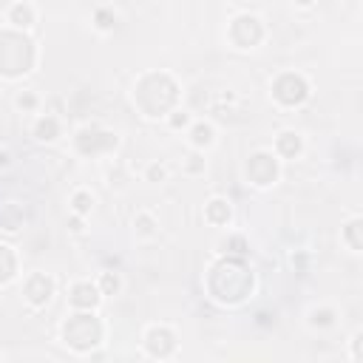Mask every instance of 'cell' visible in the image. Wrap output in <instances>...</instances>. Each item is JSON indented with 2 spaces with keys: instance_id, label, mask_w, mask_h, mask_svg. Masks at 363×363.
<instances>
[{
  "instance_id": "14",
  "label": "cell",
  "mask_w": 363,
  "mask_h": 363,
  "mask_svg": "<svg viewBox=\"0 0 363 363\" xmlns=\"http://www.w3.org/2000/svg\"><path fill=\"white\" fill-rule=\"evenodd\" d=\"M340 244L352 252V255H360L363 252V218L357 213H352L343 224H340Z\"/></svg>"
},
{
  "instance_id": "16",
  "label": "cell",
  "mask_w": 363,
  "mask_h": 363,
  "mask_svg": "<svg viewBox=\"0 0 363 363\" xmlns=\"http://www.w3.org/2000/svg\"><path fill=\"white\" fill-rule=\"evenodd\" d=\"M133 235L139 241H153L159 235V218L153 210H139L133 216Z\"/></svg>"
},
{
  "instance_id": "10",
  "label": "cell",
  "mask_w": 363,
  "mask_h": 363,
  "mask_svg": "<svg viewBox=\"0 0 363 363\" xmlns=\"http://www.w3.org/2000/svg\"><path fill=\"white\" fill-rule=\"evenodd\" d=\"M216 142H218V130H216V125L210 119H193L190 122V128H187V145L193 150L207 153L210 147H216Z\"/></svg>"
},
{
  "instance_id": "1",
  "label": "cell",
  "mask_w": 363,
  "mask_h": 363,
  "mask_svg": "<svg viewBox=\"0 0 363 363\" xmlns=\"http://www.w3.org/2000/svg\"><path fill=\"white\" fill-rule=\"evenodd\" d=\"M26 54H37L34 40L26 31H14L6 26L0 31V77L3 79L26 77L34 65V60H26Z\"/></svg>"
},
{
  "instance_id": "13",
  "label": "cell",
  "mask_w": 363,
  "mask_h": 363,
  "mask_svg": "<svg viewBox=\"0 0 363 363\" xmlns=\"http://www.w3.org/2000/svg\"><path fill=\"white\" fill-rule=\"evenodd\" d=\"M201 216L213 227H230V221H233V201L224 199V196H213V199H207Z\"/></svg>"
},
{
  "instance_id": "27",
  "label": "cell",
  "mask_w": 363,
  "mask_h": 363,
  "mask_svg": "<svg viewBox=\"0 0 363 363\" xmlns=\"http://www.w3.org/2000/svg\"><path fill=\"white\" fill-rule=\"evenodd\" d=\"M292 6H295V9H303V11H306V9H312V6H315V0H292Z\"/></svg>"
},
{
  "instance_id": "29",
  "label": "cell",
  "mask_w": 363,
  "mask_h": 363,
  "mask_svg": "<svg viewBox=\"0 0 363 363\" xmlns=\"http://www.w3.org/2000/svg\"><path fill=\"white\" fill-rule=\"evenodd\" d=\"M0 357H3V354H0Z\"/></svg>"
},
{
  "instance_id": "19",
  "label": "cell",
  "mask_w": 363,
  "mask_h": 363,
  "mask_svg": "<svg viewBox=\"0 0 363 363\" xmlns=\"http://www.w3.org/2000/svg\"><path fill=\"white\" fill-rule=\"evenodd\" d=\"M96 286H99L102 298H108V295H119V292H122V286H125V281H122V275H119V272L105 269V272H99V275H96Z\"/></svg>"
},
{
  "instance_id": "23",
  "label": "cell",
  "mask_w": 363,
  "mask_h": 363,
  "mask_svg": "<svg viewBox=\"0 0 363 363\" xmlns=\"http://www.w3.org/2000/svg\"><path fill=\"white\" fill-rule=\"evenodd\" d=\"M164 122H167L170 130H187L190 122H193V113H190L187 108H173V111L164 116Z\"/></svg>"
},
{
  "instance_id": "21",
  "label": "cell",
  "mask_w": 363,
  "mask_h": 363,
  "mask_svg": "<svg viewBox=\"0 0 363 363\" xmlns=\"http://www.w3.org/2000/svg\"><path fill=\"white\" fill-rule=\"evenodd\" d=\"M142 179H145V182H150V184H162V182H167V179H170V164H167V162L153 159V162H147V164H145Z\"/></svg>"
},
{
  "instance_id": "17",
  "label": "cell",
  "mask_w": 363,
  "mask_h": 363,
  "mask_svg": "<svg viewBox=\"0 0 363 363\" xmlns=\"http://www.w3.org/2000/svg\"><path fill=\"white\" fill-rule=\"evenodd\" d=\"M94 204H96V196H94L88 187H77V190L71 193V199H68V210H71L74 216H82V218H88V216L94 213Z\"/></svg>"
},
{
  "instance_id": "24",
  "label": "cell",
  "mask_w": 363,
  "mask_h": 363,
  "mask_svg": "<svg viewBox=\"0 0 363 363\" xmlns=\"http://www.w3.org/2000/svg\"><path fill=\"white\" fill-rule=\"evenodd\" d=\"M360 340H363V329H354L349 337V360L357 363L360 360Z\"/></svg>"
},
{
  "instance_id": "5",
  "label": "cell",
  "mask_w": 363,
  "mask_h": 363,
  "mask_svg": "<svg viewBox=\"0 0 363 363\" xmlns=\"http://www.w3.org/2000/svg\"><path fill=\"white\" fill-rule=\"evenodd\" d=\"M267 37V28H264V20L258 14H235L227 26V40L233 48L238 51H250V48H258V43Z\"/></svg>"
},
{
  "instance_id": "28",
  "label": "cell",
  "mask_w": 363,
  "mask_h": 363,
  "mask_svg": "<svg viewBox=\"0 0 363 363\" xmlns=\"http://www.w3.org/2000/svg\"><path fill=\"white\" fill-rule=\"evenodd\" d=\"M11 3H14V0H0V11H6V9L11 6Z\"/></svg>"
},
{
  "instance_id": "22",
  "label": "cell",
  "mask_w": 363,
  "mask_h": 363,
  "mask_svg": "<svg viewBox=\"0 0 363 363\" xmlns=\"http://www.w3.org/2000/svg\"><path fill=\"white\" fill-rule=\"evenodd\" d=\"M40 105H43V99L34 91H28V88L14 94V108L23 111V113H40Z\"/></svg>"
},
{
  "instance_id": "25",
  "label": "cell",
  "mask_w": 363,
  "mask_h": 363,
  "mask_svg": "<svg viewBox=\"0 0 363 363\" xmlns=\"http://www.w3.org/2000/svg\"><path fill=\"white\" fill-rule=\"evenodd\" d=\"M68 230H71L74 235H82V233H85V218L71 213V216H68Z\"/></svg>"
},
{
  "instance_id": "3",
  "label": "cell",
  "mask_w": 363,
  "mask_h": 363,
  "mask_svg": "<svg viewBox=\"0 0 363 363\" xmlns=\"http://www.w3.org/2000/svg\"><path fill=\"white\" fill-rule=\"evenodd\" d=\"M244 179H247L250 187H258V190L275 187L278 179H281V159L269 147H261V150L250 153V159L244 162Z\"/></svg>"
},
{
  "instance_id": "8",
  "label": "cell",
  "mask_w": 363,
  "mask_h": 363,
  "mask_svg": "<svg viewBox=\"0 0 363 363\" xmlns=\"http://www.w3.org/2000/svg\"><path fill=\"white\" fill-rule=\"evenodd\" d=\"M269 150H272L281 162H292V159H301V156H303V150H306V139H303L301 130L286 128V130H281V133L275 136V142H272Z\"/></svg>"
},
{
  "instance_id": "7",
  "label": "cell",
  "mask_w": 363,
  "mask_h": 363,
  "mask_svg": "<svg viewBox=\"0 0 363 363\" xmlns=\"http://www.w3.org/2000/svg\"><path fill=\"white\" fill-rule=\"evenodd\" d=\"M74 136L91 142V147H88L82 156H102V153H111V150L116 147V142H119L113 130H105V128H99V125H82V128L74 130Z\"/></svg>"
},
{
  "instance_id": "26",
  "label": "cell",
  "mask_w": 363,
  "mask_h": 363,
  "mask_svg": "<svg viewBox=\"0 0 363 363\" xmlns=\"http://www.w3.org/2000/svg\"><path fill=\"white\" fill-rule=\"evenodd\" d=\"M14 164V159H11V153L6 150V147H0V170H6V167H11Z\"/></svg>"
},
{
  "instance_id": "15",
  "label": "cell",
  "mask_w": 363,
  "mask_h": 363,
  "mask_svg": "<svg viewBox=\"0 0 363 363\" xmlns=\"http://www.w3.org/2000/svg\"><path fill=\"white\" fill-rule=\"evenodd\" d=\"M337 323V309L329 306V303H318V306H309L306 309V326L312 332H323V329H332Z\"/></svg>"
},
{
  "instance_id": "4",
  "label": "cell",
  "mask_w": 363,
  "mask_h": 363,
  "mask_svg": "<svg viewBox=\"0 0 363 363\" xmlns=\"http://www.w3.org/2000/svg\"><path fill=\"white\" fill-rule=\"evenodd\" d=\"M62 343L74 349L77 340H91V343H99L102 340V323H99V315L96 309H77L68 315V320H62Z\"/></svg>"
},
{
  "instance_id": "20",
  "label": "cell",
  "mask_w": 363,
  "mask_h": 363,
  "mask_svg": "<svg viewBox=\"0 0 363 363\" xmlns=\"http://www.w3.org/2000/svg\"><path fill=\"white\" fill-rule=\"evenodd\" d=\"M116 20H119V14H116L113 9H96L94 17H91V26H94L99 34H111V31L116 28Z\"/></svg>"
},
{
  "instance_id": "6",
  "label": "cell",
  "mask_w": 363,
  "mask_h": 363,
  "mask_svg": "<svg viewBox=\"0 0 363 363\" xmlns=\"http://www.w3.org/2000/svg\"><path fill=\"white\" fill-rule=\"evenodd\" d=\"M54 289H57V284H54L51 275H45V272H31V275H26V281H23V301H26L31 309H43V306L51 303Z\"/></svg>"
},
{
  "instance_id": "2",
  "label": "cell",
  "mask_w": 363,
  "mask_h": 363,
  "mask_svg": "<svg viewBox=\"0 0 363 363\" xmlns=\"http://www.w3.org/2000/svg\"><path fill=\"white\" fill-rule=\"evenodd\" d=\"M309 96H312V82L301 71H284L269 82V99L284 111L301 108Z\"/></svg>"
},
{
  "instance_id": "11",
  "label": "cell",
  "mask_w": 363,
  "mask_h": 363,
  "mask_svg": "<svg viewBox=\"0 0 363 363\" xmlns=\"http://www.w3.org/2000/svg\"><path fill=\"white\" fill-rule=\"evenodd\" d=\"M3 14H6V26L14 31H31L37 23V9L28 0H14Z\"/></svg>"
},
{
  "instance_id": "9",
  "label": "cell",
  "mask_w": 363,
  "mask_h": 363,
  "mask_svg": "<svg viewBox=\"0 0 363 363\" xmlns=\"http://www.w3.org/2000/svg\"><path fill=\"white\" fill-rule=\"evenodd\" d=\"M68 303H71V309H96L102 303V292H99L96 281H91V278L74 281L68 286Z\"/></svg>"
},
{
  "instance_id": "18",
  "label": "cell",
  "mask_w": 363,
  "mask_h": 363,
  "mask_svg": "<svg viewBox=\"0 0 363 363\" xmlns=\"http://www.w3.org/2000/svg\"><path fill=\"white\" fill-rule=\"evenodd\" d=\"M179 170H182L184 176H190V179H196V176H204V170H207V159H204V153L190 147V150H187V156L182 159Z\"/></svg>"
},
{
  "instance_id": "12",
  "label": "cell",
  "mask_w": 363,
  "mask_h": 363,
  "mask_svg": "<svg viewBox=\"0 0 363 363\" xmlns=\"http://www.w3.org/2000/svg\"><path fill=\"white\" fill-rule=\"evenodd\" d=\"M31 136L40 142V145H51L62 136V122L57 113H37L34 122H31Z\"/></svg>"
}]
</instances>
